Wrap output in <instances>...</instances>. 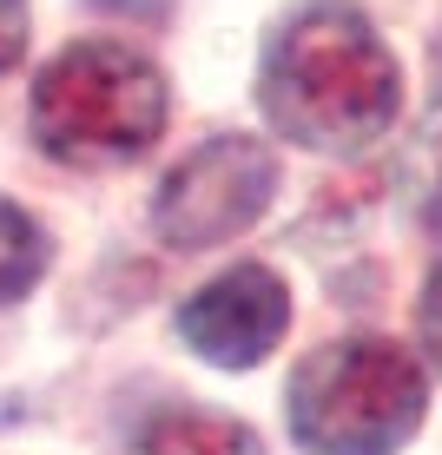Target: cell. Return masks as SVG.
<instances>
[{"mask_svg": "<svg viewBox=\"0 0 442 455\" xmlns=\"http://www.w3.org/2000/svg\"><path fill=\"white\" fill-rule=\"evenodd\" d=\"M258 100H264V119L291 146L363 152L397 119L403 73L357 7L324 0L271 40L264 73H258Z\"/></svg>", "mask_w": 442, "mask_h": 455, "instance_id": "1", "label": "cell"}, {"mask_svg": "<svg viewBox=\"0 0 442 455\" xmlns=\"http://www.w3.org/2000/svg\"><path fill=\"white\" fill-rule=\"evenodd\" d=\"M165 132V73L119 40H73L34 80V139L60 165H133Z\"/></svg>", "mask_w": 442, "mask_h": 455, "instance_id": "2", "label": "cell"}, {"mask_svg": "<svg viewBox=\"0 0 442 455\" xmlns=\"http://www.w3.org/2000/svg\"><path fill=\"white\" fill-rule=\"evenodd\" d=\"M430 376L390 337H343L291 376V435L310 455H397L422 429Z\"/></svg>", "mask_w": 442, "mask_h": 455, "instance_id": "3", "label": "cell"}, {"mask_svg": "<svg viewBox=\"0 0 442 455\" xmlns=\"http://www.w3.org/2000/svg\"><path fill=\"white\" fill-rule=\"evenodd\" d=\"M277 192V152L251 132H218L165 172L152 225L172 251H212L264 218Z\"/></svg>", "mask_w": 442, "mask_h": 455, "instance_id": "4", "label": "cell"}, {"mask_svg": "<svg viewBox=\"0 0 442 455\" xmlns=\"http://www.w3.org/2000/svg\"><path fill=\"white\" fill-rule=\"evenodd\" d=\"M179 331L205 363L251 370L291 331V291H284V277L264 271V264H231V271H218L205 291L185 297Z\"/></svg>", "mask_w": 442, "mask_h": 455, "instance_id": "5", "label": "cell"}, {"mask_svg": "<svg viewBox=\"0 0 442 455\" xmlns=\"http://www.w3.org/2000/svg\"><path fill=\"white\" fill-rule=\"evenodd\" d=\"M133 455H264L258 429L238 416H212V410H159L152 422H139Z\"/></svg>", "mask_w": 442, "mask_h": 455, "instance_id": "6", "label": "cell"}, {"mask_svg": "<svg viewBox=\"0 0 442 455\" xmlns=\"http://www.w3.org/2000/svg\"><path fill=\"white\" fill-rule=\"evenodd\" d=\"M46 271V231L13 198H0V304L27 297Z\"/></svg>", "mask_w": 442, "mask_h": 455, "instance_id": "7", "label": "cell"}, {"mask_svg": "<svg viewBox=\"0 0 442 455\" xmlns=\"http://www.w3.org/2000/svg\"><path fill=\"white\" fill-rule=\"evenodd\" d=\"M27 53V0H0V73Z\"/></svg>", "mask_w": 442, "mask_h": 455, "instance_id": "8", "label": "cell"}, {"mask_svg": "<svg viewBox=\"0 0 442 455\" xmlns=\"http://www.w3.org/2000/svg\"><path fill=\"white\" fill-rule=\"evenodd\" d=\"M422 356L442 370V264H436L430 291H422Z\"/></svg>", "mask_w": 442, "mask_h": 455, "instance_id": "9", "label": "cell"}, {"mask_svg": "<svg viewBox=\"0 0 442 455\" xmlns=\"http://www.w3.org/2000/svg\"><path fill=\"white\" fill-rule=\"evenodd\" d=\"M422 165H430V185H422V218H430V231L442 238V125L430 132V152H422Z\"/></svg>", "mask_w": 442, "mask_h": 455, "instance_id": "10", "label": "cell"}, {"mask_svg": "<svg viewBox=\"0 0 442 455\" xmlns=\"http://www.w3.org/2000/svg\"><path fill=\"white\" fill-rule=\"evenodd\" d=\"M92 7L125 13V20H165V13H172V0H92Z\"/></svg>", "mask_w": 442, "mask_h": 455, "instance_id": "11", "label": "cell"}]
</instances>
